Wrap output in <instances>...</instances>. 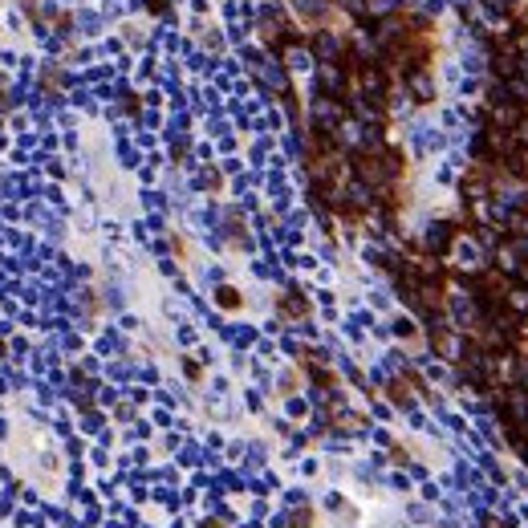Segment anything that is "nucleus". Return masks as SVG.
<instances>
[{
    "label": "nucleus",
    "mask_w": 528,
    "mask_h": 528,
    "mask_svg": "<svg viewBox=\"0 0 528 528\" xmlns=\"http://www.w3.org/2000/svg\"><path fill=\"white\" fill-rule=\"evenodd\" d=\"M402 78H406V89H410V98H415L419 106H427V102L435 98V82H431V74H427L423 65H419V69H406Z\"/></svg>",
    "instance_id": "1"
},
{
    "label": "nucleus",
    "mask_w": 528,
    "mask_h": 528,
    "mask_svg": "<svg viewBox=\"0 0 528 528\" xmlns=\"http://www.w3.org/2000/svg\"><path fill=\"white\" fill-rule=\"evenodd\" d=\"M504 410H508V423H525L528 419V386H512Z\"/></svg>",
    "instance_id": "2"
},
{
    "label": "nucleus",
    "mask_w": 528,
    "mask_h": 528,
    "mask_svg": "<svg viewBox=\"0 0 528 528\" xmlns=\"http://www.w3.org/2000/svg\"><path fill=\"white\" fill-rule=\"evenodd\" d=\"M504 305L512 309L516 317H528V289H525V285H520V289H512V293L504 297Z\"/></svg>",
    "instance_id": "3"
},
{
    "label": "nucleus",
    "mask_w": 528,
    "mask_h": 528,
    "mask_svg": "<svg viewBox=\"0 0 528 528\" xmlns=\"http://www.w3.org/2000/svg\"><path fill=\"white\" fill-rule=\"evenodd\" d=\"M366 12L370 16H390V12H398V0H366Z\"/></svg>",
    "instance_id": "4"
},
{
    "label": "nucleus",
    "mask_w": 528,
    "mask_h": 528,
    "mask_svg": "<svg viewBox=\"0 0 528 528\" xmlns=\"http://www.w3.org/2000/svg\"><path fill=\"white\" fill-rule=\"evenodd\" d=\"M216 301H220L223 309H236V305H240V297H236V289H220V297H216Z\"/></svg>",
    "instance_id": "5"
},
{
    "label": "nucleus",
    "mask_w": 528,
    "mask_h": 528,
    "mask_svg": "<svg viewBox=\"0 0 528 528\" xmlns=\"http://www.w3.org/2000/svg\"><path fill=\"white\" fill-rule=\"evenodd\" d=\"M280 309H285V313H305V305H301L297 297H289V301H285V305H280Z\"/></svg>",
    "instance_id": "6"
},
{
    "label": "nucleus",
    "mask_w": 528,
    "mask_h": 528,
    "mask_svg": "<svg viewBox=\"0 0 528 528\" xmlns=\"http://www.w3.org/2000/svg\"><path fill=\"white\" fill-rule=\"evenodd\" d=\"M151 4V12H163V0H146Z\"/></svg>",
    "instance_id": "7"
}]
</instances>
